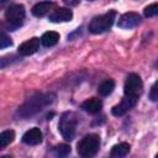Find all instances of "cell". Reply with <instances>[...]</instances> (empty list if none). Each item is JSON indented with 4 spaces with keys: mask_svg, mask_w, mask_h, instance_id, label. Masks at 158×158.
Returning a JSON list of instances; mask_svg holds the SVG:
<instances>
[{
    "mask_svg": "<svg viewBox=\"0 0 158 158\" xmlns=\"http://www.w3.org/2000/svg\"><path fill=\"white\" fill-rule=\"evenodd\" d=\"M15 139V132L12 130H6L0 133V149L9 146Z\"/></svg>",
    "mask_w": 158,
    "mask_h": 158,
    "instance_id": "17",
    "label": "cell"
},
{
    "mask_svg": "<svg viewBox=\"0 0 158 158\" xmlns=\"http://www.w3.org/2000/svg\"><path fill=\"white\" fill-rule=\"evenodd\" d=\"M115 19H116V11L115 10H110L106 14L95 16L89 23V31L94 35L106 32L114 25Z\"/></svg>",
    "mask_w": 158,
    "mask_h": 158,
    "instance_id": "2",
    "label": "cell"
},
{
    "mask_svg": "<svg viewBox=\"0 0 158 158\" xmlns=\"http://www.w3.org/2000/svg\"><path fill=\"white\" fill-rule=\"evenodd\" d=\"M99 147H100V137L96 133H89L79 141L77 149L79 156L81 157H93L99 151Z\"/></svg>",
    "mask_w": 158,
    "mask_h": 158,
    "instance_id": "4",
    "label": "cell"
},
{
    "mask_svg": "<svg viewBox=\"0 0 158 158\" xmlns=\"http://www.w3.org/2000/svg\"><path fill=\"white\" fill-rule=\"evenodd\" d=\"M26 11H25V6L21 4H15L11 5L10 7H7L6 12H5V28L9 31H14L17 27H20L22 25V21L25 19Z\"/></svg>",
    "mask_w": 158,
    "mask_h": 158,
    "instance_id": "3",
    "label": "cell"
},
{
    "mask_svg": "<svg viewBox=\"0 0 158 158\" xmlns=\"http://www.w3.org/2000/svg\"><path fill=\"white\" fill-rule=\"evenodd\" d=\"M89 1H93V0H89Z\"/></svg>",
    "mask_w": 158,
    "mask_h": 158,
    "instance_id": "23",
    "label": "cell"
},
{
    "mask_svg": "<svg viewBox=\"0 0 158 158\" xmlns=\"http://www.w3.org/2000/svg\"><path fill=\"white\" fill-rule=\"evenodd\" d=\"M40 42H41L40 38L32 37V38H30V40H27V41H25V42H22V43L19 46L17 51H19V53H20L21 56H31V54H33V53H36V52L38 51V48H40Z\"/></svg>",
    "mask_w": 158,
    "mask_h": 158,
    "instance_id": "9",
    "label": "cell"
},
{
    "mask_svg": "<svg viewBox=\"0 0 158 158\" xmlns=\"http://www.w3.org/2000/svg\"><path fill=\"white\" fill-rule=\"evenodd\" d=\"M80 107L85 111V112H89V114H96L101 110L102 107V102L96 99V98H90V99H86L84 102H81Z\"/></svg>",
    "mask_w": 158,
    "mask_h": 158,
    "instance_id": "13",
    "label": "cell"
},
{
    "mask_svg": "<svg viewBox=\"0 0 158 158\" xmlns=\"http://www.w3.org/2000/svg\"><path fill=\"white\" fill-rule=\"evenodd\" d=\"M137 100H138V98H133V96H127V95H125V96L122 98V100H121L117 105H115V106L112 107V110H111L112 115H115V116H122V115H125L128 110H131V109L137 104Z\"/></svg>",
    "mask_w": 158,
    "mask_h": 158,
    "instance_id": "8",
    "label": "cell"
},
{
    "mask_svg": "<svg viewBox=\"0 0 158 158\" xmlns=\"http://www.w3.org/2000/svg\"><path fill=\"white\" fill-rule=\"evenodd\" d=\"M59 132L62 137L65 141H72L75 135V128H77V116L72 111H65L62 114L59 125H58Z\"/></svg>",
    "mask_w": 158,
    "mask_h": 158,
    "instance_id": "5",
    "label": "cell"
},
{
    "mask_svg": "<svg viewBox=\"0 0 158 158\" xmlns=\"http://www.w3.org/2000/svg\"><path fill=\"white\" fill-rule=\"evenodd\" d=\"M54 2L52 1H41L37 2L33 7H32V15L36 17H43L44 15L49 14L52 11V9H54Z\"/></svg>",
    "mask_w": 158,
    "mask_h": 158,
    "instance_id": "12",
    "label": "cell"
},
{
    "mask_svg": "<svg viewBox=\"0 0 158 158\" xmlns=\"http://www.w3.org/2000/svg\"><path fill=\"white\" fill-rule=\"evenodd\" d=\"M59 41V33L56 31H47L41 37V43L44 47H52Z\"/></svg>",
    "mask_w": 158,
    "mask_h": 158,
    "instance_id": "15",
    "label": "cell"
},
{
    "mask_svg": "<svg viewBox=\"0 0 158 158\" xmlns=\"http://www.w3.org/2000/svg\"><path fill=\"white\" fill-rule=\"evenodd\" d=\"M11 44H12L11 38H10L7 35L0 32V49H2V48H7V47H10Z\"/></svg>",
    "mask_w": 158,
    "mask_h": 158,
    "instance_id": "20",
    "label": "cell"
},
{
    "mask_svg": "<svg viewBox=\"0 0 158 158\" xmlns=\"http://www.w3.org/2000/svg\"><path fill=\"white\" fill-rule=\"evenodd\" d=\"M56 99V95L52 93H44V94H36L31 96L28 100H26L20 109L17 110V116L21 118H27L37 112L42 111L46 106L51 105Z\"/></svg>",
    "mask_w": 158,
    "mask_h": 158,
    "instance_id": "1",
    "label": "cell"
},
{
    "mask_svg": "<svg viewBox=\"0 0 158 158\" xmlns=\"http://www.w3.org/2000/svg\"><path fill=\"white\" fill-rule=\"evenodd\" d=\"M158 14V4L157 2H153L151 5H148L147 7H144L143 10V15L146 17H153Z\"/></svg>",
    "mask_w": 158,
    "mask_h": 158,
    "instance_id": "18",
    "label": "cell"
},
{
    "mask_svg": "<svg viewBox=\"0 0 158 158\" xmlns=\"http://www.w3.org/2000/svg\"><path fill=\"white\" fill-rule=\"evenodd\" d=\"M142 89H143V83H142L141 77L136 73L128 74L125 81V86H123L125 95L139 98V95L142 94Z\"/></svg>",
    "mask_w": 158,
    "mask_h": 158,
    "instance_id": "6",
    "label": "cell"
},
{
    "mask_svg": "<svg viewBox=\"0 0 158 158\" xmlns=\"http://www.w3.org/2000/svg\"><path fill=\"white\" fill-rule=\"evenodd\" d=\"M114 89H115V81H114L112 79H106V80H104V81L99 85L98 91H99L100 95L107 96V95H110V94L114 91Z\"/></svg>",
    "mask_w": 158,
    "mask_h": 158,
    "instance_id": "16",
    "label": "cell"
},
{
    "mask_svg": "<svg viewBox=\"0 0 158 158\" xmlns=\"http://www.w3.org/2000/svg\"><path fill=\"white\" fill-rule=\"evenodd\" d=\"M149 98L152 101H157L158 96H157V83H154L151 88V93H149Z\"/></svg>",
    "mask_w": 158,
    "mask_h": 158,
    "instance_id": "21",
    "label": "cell"
},
{
    "mask_svg": "<svg viewBox=\"0 0 158 158\" xmlns=\"http://www.w3.org/2000/svg\"><path fill=\"white\" fill-rule=\"evenodd\" d=\"M141 22V16L137 12H125L123 15L120 16L118 21H117V27L122 28V30H131L133 27H136L138 23Z\"/></svg>",
    "mask_w": 158,
    "mask_h": 158,
    "instance_id": "7",
    "label": "cell"
},
{
    "mask_svg": "<svg viewBox=\"0 0 158 158\" xmlns=\"http://www.w3.org/2000/svg\"><path fill=\"white\" fill-rule=\"evenodd\" d=\"M73 17V12L70 9H67V7H58L54 11H52L49 14V17L48 20L51 22H67V21H70Z\"/></svg>",
    "mask_w": 158,
    "mask_h": 158,
    "instance_id": "11",
    "label": "cell"
},
{
    "mask_svg": "<svg viewBox=\"0 0 158 158\" xmlns=\"http://www.w3.org/2000/svg\"><path fill=\"white\" fill-rule=\"evenodd\" d=\"M42 138H43L42 131L38 127H32L23 133L22 142L28 144V146H37L42 142Z\"/></svg>",
    "mask_w": 158,
    "mask_h": 158,
    "instance_id": "10",
    "label": "cell"
},
{
    "mask_svg": "<svg viewBox=\"0 0 158 158\" xmlns=\"http://www.w3.org/2000/svg\"><path fill=\"white\" fill-rule=\"evenodd\" d=\"M130 148H131V146L127 142H121V143L115 144L111 148V153L110 154L114 158H122V157L127 156V153L130 152Z\"/></svg>",
    "mask_w": 158,
    "mask_h": 158,
    "instance_id": "14",
    "label": "cell"
},
{
    "mask_svg": "<svg viewBox=\"0 0 158 158\" xmlns=\"http://www.w3.org/2000/svg\"><path fill=\"white\" fill-rule=\"evenodd\" d=\"M67 5H69V6H74V5H77L78 2H79V0H63Z\"/></svg>",
    "mask_w": 158,
    "mask_h": 158,
    "instance_id": "22",
    "label": "cell"
},
{
    "mask_svg": "<svg viewBox=\"0 0 158 158\" xmlns=\"http://www.w3.org/2000/svg\"><path fill=\"white\" fill-rule=\"evenodd\" d=\"M56 153L58 156H60V157H67L70 153V146L69 144H65V143L58 144L56 147Z\"/></svg>",
    "mask_w": 158,
    "mask_h": 158,
    "instance_id": "19",
    "label": "cell"
}]
</instances>
